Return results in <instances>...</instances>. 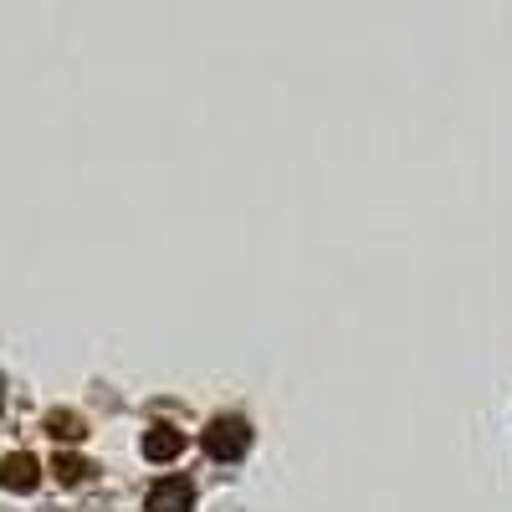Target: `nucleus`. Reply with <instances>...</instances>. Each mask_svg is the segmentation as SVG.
<instances>
[{
  "label": "nucleus",
  "mask_w": 512,
  "mask_h": 512,
  "mask_svg": "<svg viewBox=\"0 0 512 512\" xmlns=\"http://www.w3.org/2000/svg\"><path fill=\"white\" fill-rule=\"evenodd\" d=\"M251 446V431H246V420L241 415H221V420H210V431H205V451L216 456V461H236L246 456Z\"/></svg>",
  "instance_id": "nucleus-1"
},
{
  "label": "nucleus",
  "mask_w": 512,
  "mask_h": 512,
  "mask_svg": "<svg viewBox=\"0 0 512 512\" xmlns=\"http://www.w3.org/2000/svg\"><path fill=\"white\" fill-rule=\"evenodd\" d=\"M190 507H195V487L185 477H164L149 492V512H190Z\"/></svg>",
  "instance_id": "nucleus-2"
},
{
  "label": "nucleus",
  "mask_w": 512,
  "mask_h": 512,
  "mask_svg": "<svg viewBox=\"0 0 512 512\" xmlns=\"http://www.w3.org/2000/svg\"><path fill=\"white\" fill-rule=\"evenodd\" d=\"M180 451H185V436L175 431V425L159 420V425H149V431H144V456L149 461H175Z\"/></svg>",
  "instance_id": "nucleus-3"
},
{
  "label": "nucleus",
  "mask_w": 512,
  "mask_h": 512,
  "mask_svg": "<svg viewBox=\"0 0 512 512\" xmlns=\"http://www.w3.org/2000/svg\"><path fill=\"white\" fill-rule=\"evenodd\" d=\"M0 482H6L11 492H36V482H41V466H36V456H6V466H0Z\"/></svg>",
  "instance_id": "nucleus-4"
},
{
  "label": "nucleus",
  "mask_w": 512,
  "mask_h": 512,
  "mask_svg": "<svg viewBox=\"0 0 512 512\" xmlns=\"http://www.w3.org/2000/svg\"><path fill=\"white\" fill-rule=\"evenodd\" d=\"M52 472H57V477H62L67 487H77V482H88V472H93V466L82 461V456H67V451H62V456L52 461Z\"/></svg>",
  "instance_id": "nucleus-5"
},
{
  "label": "nucleus",
  "mask_w": 512,
  "mask_h": 512,
  "mask_svg": "<svg viewBox=\"0 0 512 512\" xmlns=\"http://www.w3.org/2000/svg\"><path fill=\"white\" fill-rule=\"evenodd\" d=\"M47 425H52V436H57V441H82V420H77V415H67V410H57Z\"/></svg>",
  "instance_id": "nucleus-6"
}]
</instances>
